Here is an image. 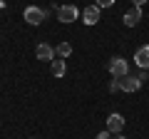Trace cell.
I'll return each instance as SVG.
<instances>
[{
	"mask_svg": "<svg viewBox=\"0 0 149 139\" xmlns=\"http://www.w3.org/2000/svg\"><path fill=\"white\" fill-rule=\"evenodd\" d=\"M107 70H109V75L114 77V80H124V77L129 75V62L124 57H119V55H114V57L107 62Z\"/></svg>",
	"mask_w": 149,
	"mask_h": 139,
	"instance_id": "cell-1",
	"label": "cell"
},
{
	"mask_svg": "<svg viewBox=\"0 0 149 139\" xmlns=\"http://www.w3.org/2000/svg\"><path fill=\"white\" fill-rule=\"evenodd\" d=\"M22 17H25L27 25H40V22L47 20V10H42V8H37V5H27L22 10Z\"/></svg>",
	"mask_w": 149,
	"mask_h": 139,
	"instance_id": "cell-2",
	"label": "cell"
},
{
	"mask_svg": "<svg viewBox=\"0 0 149 139\" xmlns=\"http://www.w3.org/2000/svg\"><path fill=\"white\" fill-rule=\"evenodd\" d=\"M77 17H80V10H77L74 5H60V8H57V20L65 22V25L74 22Z\"/></svg>",
	"mask_w": 149,
	"mask_h": 139,
	"instance_id": "cell-3",
	"label": "cell"
},
{
	"mask_svg": "<svg viewBox=\"0 0 149 139\" xmlns=\"http://www.w3.org/2000/svg\"><path fill=\"white\" fill-rule=\"evenodd\" d=\"M100 10L102 8L100 5H87L85 10L80 13V17H82V22H85V25H97V22H100Z\"/></svg>",
	"mask_w": 149,
	"mask_h": 139,
	"instance_id": "cell-4",
	"label": "cell"
},
{
	"mask_svg": "<svg viewBox=\"0 0 149 139\" xmlns=\"http://www.w3.org/2000/svg\"><path fill=\"white\" fill-rule=\"evenodd\" d=\"M104 129H107V132H112V134H119L124 129V117L119 112H112L109 117H107V127Z\"/></svg>",
	"mask_w": 149,
	"mask_h": 139,
	"instance_id": "cell-5",
	"label": "cell"
},
{
	"mask_svg": "<svg viewBox=\"0 0 149 139\" xmlns=\"http://www.w3.org/2000/svg\"><path fill=\"white\" fill-rule=\"evenodd\" d=\"M139 87H142V80L137 75H127L124 80H119V90L122 92H139Z\"/></svg>",
	"mask_w": 149,
	"mask_h": 139,
	"instance_id": "cell-6",
	"label": "cell"
},
{
	"mask_svg": "<svg viewBox=\"0 0 149 139\" xmlns=\"http://www.w3.org/2000/svg\"><path fill=\"white\" fill-rule=\"evenodd\" d=\"M37 60H45V62H52V60H57V55H55V47H50L47 42H40L35 50Z\"/></svg>",
	"mask_w": 149,
	"mask_h": 139,
	"instance_id": "cell-7",
	"label": "cell"
},
{
	"mask_svg": "<svg viewBox=\"0 0 149 139\" xmlns=\"http://www.w3.org/2000/svg\"><path fill=\"white\" fill-rule=\"evenodd\" d=\"M134 62H137L139 70H149V45H142L134 52Z\"/></svg>",
	"mask_w": 149,
	"mask_h": 139,
	"instance_id": "cell-8",
	"label": "cell"
},
{
	"mask_svg": "<svg viewBox=\"0 0 149 139\" xmlns=\"http://www.w3.org/2000/svg\"><path fill=\"white\" fill-rule=\"evenodd\" d=\"M139 20H142V8H132V10H127V13L122 15L124 27H134Z\"/></svg>",
	"mask_w": 149,
	"mask_h": 139,
	"instance_id": "cell-9",
	"label": "cell"
},
{
	"mask_svg": "<svg viewBox=\"0 0 149 139\" xmlns=\"http://www.w3.org/2000/svg\"><path fill=\"white\" fill-rule=\"evenodd\" d=\"M50 72H52L55 77H65V72H67V62L65 60H52V65H50Z\"/></svg>",
	"mask_w": 149,
	"mask_h": 139,
	"instance_id": "cell-10",
	"label": "cell"
},
{
	"mask_svg": "<svg viewBox=\"0 0 149 139\" xmlns=\"http://www.w3.org/2000/svg\"><path fill=\"white\" fill-rule=\"evenodd\" d=\"M55 55H57L60 60L70 57V55H72V45H70V42H60L57 47H55Z\"/></svg>",
	"mask_w": 149,
	"mask_h": 139,
	"instance_id": "cell-11",
	"label": "cell"
},
{
	"mask_svg": "<svg viewBox=\"0 0 149 139\" xmlns=\"http://www.w3.org/2000/svg\"><path fill=\"white\" fill-rule=\"evenodd\" d=\"M117 3V0H95V5H100V8H112Z\"/></svg>",
	"mask_w": 149,
	"mask_h": 139,
	"instance_id": "cell-12",
	"label": "cell"
},
{
	"mask_svg": "<svg viewBox=\"0 0 149 139\" xmlns=\"http://www.w3.org/2000/svg\"><path fill=\"white\" fill-rule=\"evenodd\" d=\"M97 139H112V132H107V129H102V132L97 134Z\"/></svg>",
	"mask_w": 149,
	"mask_h": 139,
	"instance_id": "cell-13",
	"label": "cell"
},
{
	"mask_svg": "<svg viewBox=\"0 0 149 139\" xmlns=\"http://www.w3.org/2000/svg\"><path fill=\"white\" fill-rule=\"evenodd\" d=\"M119 90V80H112L109 82V92H117Z\"/></svg>",
	"mask_w": 149,
	"mask_h": 139,
	"instance_id": "cell-14",
	"label": "cell"
},
{
	"mask_svg": "<svg viewBox=\"0 0 149 139\" xmlns=\"http://www.w3.org/2000/svg\"><path fill=\"white\" fill-rule=\"evenodd\" d=\"M134 3V8H142V5H147V0H132Z\"/></svg>",
	"mask_w": 149,
	"mask_h": 139,
	"instance_id": "cell-15",
	"label": "cell"
},
{
	"mask_svg": "<svg viewBox=\"0 0 149 139\" xmlns=\"http://www.w3.org/2000/svg\"><path fill=\"white\" fill-rule=\"evenodd\" d=\"M114 139H127V137H124V134H117V137H114Z\"/></svg>",
	"mask_w": 149,
	"mask_h": 139,
	"instance_id": "cell-16",
	"label": "cell"
},
{
	"mask_svg": "<svg viewBox=\"0 0 149 139\" xmlns=\"http://www.w3.org/2000/svg\"><path fill=\"white\" fill-rule=\"evenodd\" d=\"M0 8H3V0H0Z\"/></svg>",
	"mask_w": 149,
	"mask_h": 139,
	"instance_id": "cell-17",
	"label": "cell"
}]
</instances>
